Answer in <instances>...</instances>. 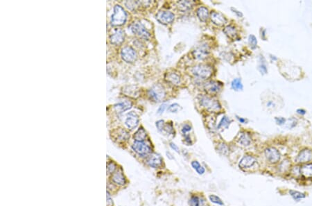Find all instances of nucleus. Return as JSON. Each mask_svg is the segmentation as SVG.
Returning <instances> with one entry per match:
<instances>
[{
    "mask_svg": "<svg viewBox=\"0 0 312 206\" xmlns=\"http://www.w3.org/2000/svg\"><path fill=\"white\" fill-rule=\"evenodd\" d=\"M127 19V13L121 6L116 5L112 15L111 24L113 26H122L125 24Z\"/></svg>",
    "mask_w": 312,
    "mask_h": 206,
    "instance_id": "obj_1",
    "label": "nucleus"
},
{
    "mask_svg": "<svg viewBox=\"0 0 312 206\" xmlns=\"http://www.w3.org/2000/svg\"><path fill=\"white\" fill-rule=\"evenodd\" d=\"M191 72L196 77L200 79H207L212 74V68L208 65L200 64L191 69Z\"/></svg>",
    "mask_w": 312,
    "mask_h": 206,
    "instance_id": "obj_2",
    "label": "nucleus"
},
{
    "mask_svg": "<svg viewBox=\"0 0 312 206\" xmlns=\"http://www.w3.org/2000/svg\"><path fill=\"white\" fill-rule=\"evenodd\" d=\"M201 104L207 110L217 112L221 110V105L217 100L207 96H203L201 99Z\"/></svg>",
    "mask_w": 312,
    "mask_h": 206,
    "instance_id": "obj_3",
    "label": "nucleus"
},
{
    "mask_svg": "<svg viewBox=\"0 0 312 206\" xmlns=\"http://www.w3.org/2000/svg\"><path fill=\"white\" fill-rule=\"evenodd\" d=\"M148 97L156 102L161 101L165 97V90L160 84H156L148 90Z\"/></svg>",
    "mask_w": 312,
    "mask_h": 206,
    "instance_id": "obj_4",
    "label": "nucleus"
},
{
    "mask_svg": "<svg viewBox=\"0 0 312 206\" xmlns=\"http://www.w3.org/2000/svg\"><path fill=\"white\" fill-rule=\"evenodd\" d=\"M130 29L132 32L135 34L136 36H139V38L148 40L150 38V33L145 28V27L140 22H135L130 26Z\"/></svg>",
    "mask_w": 312,
    "mask_h": 206,
    "instance_id": "obj_5",
    "label": "nucleus"
},
{
    "mask_svg": "<svg viewBox=\"0 0 312 206\" xmlns=\"http://www.w3.org/2000/svg\"><path fill=\"white\" fill-rule=\"evenodd\" d=\"M156 19L160 24H168L172 23L175 19V15L173 13L167 11H160L156 14Z\"/></svg>",
    "mask_w": 312,
    "mask_h": 206,
    "instance_id": "obj_6",
    "label": "nucleus"
},
{
    "mask_svg": "<svg viewBox=\"0 0 312 206\" xmlns=\"http://www.w3.org/2000/svg\"><path fill=\"white\" fill-rule=\"evenodd\" d=\"M122 58L124 61L132 63L137 60V56L136 51L130 46H126L122 49L121 52Z\"/></svg>",
    "mask_w": 312,
    "mask_h": 206,
    "instance_id": "obj_7",
    "label": "nucleus"
},
{
    "mask_svg": "<svg viewBox=\"0 0 312 206\" xmlns=\"http://www.w3.org/2000/svg\"><path fill=\"white\" fill-rule=\"evenodd\" d=\"M132 148L135 152L141 156H148L151 153V148L144 142L135 141L132 146Z\"/></svg>",
    "mask_w": 312,
    "mask_h": 206,
    "instance_id": "obj_8",
    "label": "nucleus"
},
{
    "mask_svg": "<svg viewBox=\"0 0 312 206\" xmlns=\"http://www.w3.org/2000/svg\"><path fill=\"white\" fill-rule=\"evenodd\" d=\"M210 53V48L206 44H202L197 47L193 51L194 58L198 60H203L206 58Z\"/></svg>",
    "mask_w": 312,
    "mask_h": 206,
    "instance_id": "obj_9",
    "label": "nucleus"
},
{
    "mask_svg": "<svg viewBox=\"0 0 312 206\" xmlns=\"http://www.w3.org/2000/svg\"><path fill=\"white\" fill-rule=\"evenodd\" d=\"M265 156L268 161L272 164H275V163L279 162L280 159V153H279V151L276 148L273 147H268L266 148Z\"/></svg>",
    "mask_w": 312,
    "mask_h": 206,
    "instance_id": "obj_10",
    "label": "nucleus"
},
{
    "mask_svg": "<svg viewBox=\"0 0 312 206\" xmlns=\"http://www.w3.org/2000/svg\"><path fill=\"white\" fill-rule=\"evenodd\" d=\"M257 160L251 156H245L243 157L239 163V167L242 170H247L253 167L257 164Z\"/></svg>",
    "mask_w": 312,
    "mask_h": 206,
    "instance_id": "obj_11",
    "label": "nucleus"
},
{
    "mask_svg": "<svg viewBox=\"0 0 312 206\" xmlns=\"http://www.w3.org/2000/svg\"><path fill=\"white\" fill-rule=\"evenodd\" d=\"M204 89L209 94H216L221 91V84H220L218 81H210L205 84Z\"/></svg>",
    "mask_w": 312,
    "mask_h": 206,
    "instance_id": "obj_12",
    "label": "nucleus"
},
{
    "mask_svg": "<svg viewBox=\"0 0 312 206\" xmlns=\"http://www.w3.org/2000/svg\"><path fill=\"white\" fill-rule=\"evenodd\" d=\"M125 124L129 129L132 130L137 127L139 124V117L134 112H130L128 114Z\"/></svg>",
    "mask_w": 312,
    "mask_h": 206,
    "instance_id": "obj_13",
    "label": "nucleus"
},
{
    "mask_svg": "<svg viewBox=\"0 0 312 206\" xmlns=\"http://www.w3.org/2000/svg\"><path fill=\"white\" fill-rule=\"evenodd\" d=\"M312 160V151L310 149H304L300 151L296 157L297 163H305Z\"/></svg>",
    "mask_w": 312,
    "mask_h": 206,
    "instance_id": "obj_14",
    "label": "nucleus"
},
{
    "mask_svg": "<svg viewBox=\"0 0 312 206\" xmlns=\"http://www.w3.org/2000/svg\"><path fill=\"white\" fill-rule=\"evenodd\" d=\"M211 20L214 24L219 26V27L224 25L227 22V19L222 13L215 12V11L211 13Z\"/></svg>",
    "mask_w": 312,
    "mask_h": 206,
    "instance_id": "obj_15",
    "label": "nucleus"
},
{
    "mask_svg": "<svg viewBox=\"0 0 312 206\" xmlns=\"http://www.w3.org/2000/svg\"><path fill=\"white\" fill-rule=\"evenodd\" d=\"M124 32L122 30H117L115 33L112 34L110 37V41L112 44L119 45L124 41Z\"/></svg>",
    "mask_w": 312,
    "mask_h": 206,
    "instance_id": "obj_16",
    "label": "nucleus"
},
{
    "mask_svg": "<svg viewBox=\"0 0 312 206\" xmlns=\"http://www.w3.org/2000/svg\"><path fill=\"white\" fill-rule=\"evenodd\" d=\"M147 163L151 167L157 168L159 167L160 166H161L162 163V159L161 158V156L158 155V154L154 153L150 156L149 158H148Z\"/></svg>",
    "mask_w": 312,
    "mask_h": 206,
    "instance_id": "obj_17",
    "label": "nucleus"
},
{
    "mask_svg": "<svg viewBox=\"0 0 312 206\" xmlns=\"http://www.w3.org/2000/svg\"><path fill=\"white\" fill-rule=\"evenodd\" d=\"M114 138L119 142L126 141L130 137V135L128 133L127 131L122 129V128H119V129L116 130L114 133Z\"/></svg>",
    "mask_w": 312,
    "mask_h": 206,
    "instance_id": "obj_18",
    "label": "nucleus"
},
{
    "mask_svg": "<svg viewBox=\"0 0 312 206\" xmlns=\"http://www.w3.org/2000/svg\"><path fill=\"white\" fill-rule=\"evenodd\" d=\"M196 14L200 20L202 22L207 21V19L209 18V15H210L208 9L204 6L199 7L198 9L196 10Z\"/></svg>",
    "mask_w": 312,
    "mask_h": 206,
    "instance_id": "obj_19",
    "label": "nucleus"
},
{
    "mask_svg": "<svg viewBox=\"0 0 312 206\" xmlns=\"http://www.w3.org/2000/svg\"><path fill=\"white\" fill-rule=\"evenodd\" d=\"M166 79L168 82L176 85H179L180 84V81H181L180 74H177L176 72H169L167 74Z\"/></svg>",
    "mask_w": 312,
    "mask_h": 206,
    "instance_id": "obj_20",
    "label": "nucleus"
},
{
    "mask_svg": "<svg viewBox=\"0 0 312 206\" xmlns=\"http://www.w3.org/2000/svg\"><path fill=\"white\" fill-rule=\"evenodd\" d=\"M131 106H132V103L129 101H124L116 104L114 105V108H115L117 112L122 113L130 109Z\"/></svg>",
    "mask_w": 312,
    "mask_h": 206,
    "instance_id": "obj_21",
    "label": "nucleus"
},
{
    "mask_svg": "<svg viewBox=\"0 0 312 206\" xmlns=\"http://www.w3.org/2000/svg\"><path fill=\"white\" fill-rule=\"evenodd\" d=\"M223 32L225 33V35L231 39H236L237 38V31L234 27L232 25H228L225 27L223 29Z\"/></svg>",
    "mask_w": 312,
    "mask_h": 206,
    "instance_id": "obj_22",
    "label": "nucleus"
},
{
    "mask_svg": "<svg viewBox=\"0 0 312 206\" xmlns=\"http://www.w3.org/2000/svg\"><path fill=\"white\" fill-rule=\"evenodd\" d=\"M112 180L114 183L119 185H124L126 183L125 177L121 171H117V172L114 173L113 177H112Z\"/></svg>",
    "mask_w": 312,
    "mask_h": 206,
    "instance_id": "obj_23",
    "label": "nucleus"
},
{
    "mask_svg": "<svg viewBox=\"0 0 312 206\" xmlns=\"http://www.w3.org/2000/svg\"><path fill=\"white\" fill-rule=\"evenodd\" d=\"M178 8L181 11H187L193 6V2L191 1H179L177 3Z\"/></svg>",
    "mask_w": 312,
    "mask_h": 206,
    "instance_id": "obj_24",
    "label": "nucleus"
},
{
    "mask_svg": "<svg viewBox=\"0 0 312 206\" xmlns=\"http://www.w3.org/2000/svg\"><path fill=\"white\" fill-rule=\"evenodd\" d=\"M300 173L306 178H312V164L303 165L300 168Z\"/></svg>",
    "mask_w": 312,
    "mask_h": 206,
    "instance_id": "obj_25",
    "label": "nucleus"
},
{
    "mask_svg": "<svg viewBox=\"0 0 312 206\" xmlns=\"http://www.w3.org/2000/svg\"><path fill=\"white\" fill-rule=\"evenodd\" d=\"M147 137V133L142 127L139 128L134 135V139L136 142H144Z\"/></svg>",
    "mask_w": 312,
    "mask_h": 206,
    "instance_id": "obj_26",
    "label": "nucleus"
},
{
    "mask_svg": "<svg viewBox=\"0 0 312 206\" xmlns=\"http://www.w3.org/2000/svg\"><path fill=\"white\" fill-rule=\"evenodd\" d=\"M238 142L241 144L242 146H248L250 145L251 142V139L247 133H241L239 135L238 137Z\"/></svg>",
    "mask_w": 312,
    "mask_h": 206,
    "instance_id": "obj_27",
    "label": "nucleus"
},
{
    "mask_svg": "<svg viewBox=\"0 0 312 206\" xmlns=\"http://www.w3.org/2000/svg\"><path fill=\"white\" fill-rule=\"evenodd\" d=\"M288 193H289V194L292 198H293L295 201H299L300 200L305 198V194L304 193L300 192V191H298L291 190L288 191Z\"/></svg>",
    "mask_w": 312,
    "mask_h": 206,
    "instance_id": "obj_28",
    "label": "nucleus"
},
{
    "mask_svg": "<svg viewBox=\"0 0 312 206\" xmlns=\"http://www.w3.org/2000/svg\"><path fill=\"white\" fill-rule=\"evenodd\" d=\"M232 88L235 91H240L243 90V84L240 79H234L231 84Z\"/></svg>",
    "mask_w": 312,
    "mask_h": 206,
    "instance_id": "obj_29",
    "label": "nucleus"
},
{
    "mask_svg": "<svg viewBox=\"0 0 312 206\" xmlns=\"http://www.w3.org/2000/svg\"><path fill=\"white\" fill-rule=\"evenodd\" d=\"M231 122H232V120L229 118V117H226V116L223 117V118L221 119V120L219 122L218 127H217V128H218V129H220V128H228L229 126H230Z\"/></svg>",
    "mask_w": 312,
    "mask_h": 206,
    "instance_id": "obj_30",
    "label": "nucleus"
},
{
    "mask_svg": "<svg viewBox=\"0 0 312 206\" xmlns=\"http://www.w3.org/2000/svg\"><path fill=\"white\" fill-rule=\"evenodd\" d=\"M209 199H210V201L212 203H214V204H218L219 205H224V204H223V202L222 200L221 199H220L219 196H217L216 195H210V196H209Z\"/></svg>",
    "mask_w": 312,
    "mask_h": 206,
    "instance_id": "obj_31",
    "label": "nucleus"
},
{
    "mask_svg": "<svg viewBox=\"0 0 312 206\" xmlns=\"http://www.w3.org/2000/svg\"><path fill=\"white\" fill-rule=\"evenodd\" d=\"M248 42L252 49H255L257 47V41L255 38V36L253 35H250L248 38Z\"/></svg>",
    "mask_w": 312,
    "mask_h": 206,
    "instance_id": "obj_32",
    "label": "nucleus"
},
{
    "mask_svg": "<svg viewBox=\"0 0 312 206\" xmlns=\"http://www.w3.org/2000/svg\"><path fill=\"white\" fill-rule=\"evenodd\" d=\"M180 105L178 104H171L169 107L168 108V112L169 113H177L178 112L180 109Z\"/></svg>",
    "mask_w": 312,
    "mask_h": 206,
    "instance_id": "obj_33",
    "label": "nucleus"
},
{
    "mask_svg": "<svg viewBox=\"0 0 312 206\" xmlns=\"http://www.w3.org/2000/svg\"><path fill=\"white\" fill-rule=\"evenodd\" d=\"M190 206H199L200 205V200L198 196H192L190 199Z\"/></svg>",
    "mask_w": 312,
    "mask_h": 206,
    "instance_id": "obj_34",
    "label": "nucleus"
},
{
    "mask_svg": "<svg viewBox=\"0 0 312 206\" xmlns=\"http://www.w3.org/2000/svg\"><path fill=\"white\" fill-rule=\"evenodd\" d=\"M219 151L221 154H223V155H226L228 152V148L227 147V145L225 144H220V146L219 147Z\"/></svg>",
    "mask_w": 312,
    "mask_h": 206,
    "instance_id": "obj_35",
    "label": "nucleus"
},
{
    "mask_svg": "<svg viewBox=\"0 0 312 206\" xmlns=\"http://www.w3.org/2000/svg\"><path fill=\"white\" fill-rule=\"evenodd\" d=\"M131 88H132V86L128 87V90H126V91L127 92L126 94H128V96H130V97H131V92H133V94H134L135 95V96H138V95H137V94H138L139 91H138V90H135L136 87H135V86H134V88H133V89H131Z\"/></svg>",
    "mask_w": 312,
    "mask_h": 206,
    "instance_id": "obj_36",
    "label": "nucleus"
},
{
    "mask_svg": "<svg viewBox=\"0 0 312 206\" xmlns=\"http://www.w3.org/2000/svg\"><path fill=\"white\" fill-rule=\"evenodd\" d=\"M156 127L157 128V129H158L160 131L164 129L165 127V124L164 120H159V121L156 122Z\"/></svg>",
    "mask_w": 312,
    "mask_h": 206,
    "instance_id": "obj_37",
    "label": "nucleus"
},
{
    "mask_svg": "<svg viewBox=\"0 0 312 206\" xmlns=\"http://www.w3.org/2000/svg\"><path fill=\"white\" fill-rule=\"evenodd\" d=\"M116 169V165L114 162H111L108 165V171L109 173H113Z\"/></svg>",
    "mask_w": 312,
    "mask_h": 206,
    "instance_id": "obj_38",
    "label": "nucleus"
},
{
    "mask_svg": "<svg viewBox=\"0 0 312 206\" xmlns=\"http://www.w3.org/2000/svg\"><path fill=\"white\" fill-rule=\"evenodd\" d=\"M165 129L168 133H173V127L172 124H168L167 125H165Z\"/></svg>",
    "mask_w": 312,
    "mask_h": 206,
    "instance_id": "obj_39",
    "label": "nucleus"
},
{
    "mask_svg": "<svg viewBox=\"0 0 312 206\" xmlns=\"http://www.w3.org/2000/svg\"><path fill=\"white\" fill-rule=\"evenodd\" d=\"M167 106H168V105L167 104H163L162 105H160V108H158V110H157V113L159 114L163 113H164V111L165 110L166 108H167Z\"/></svg>",
    "mask_w": 312,
    "mask_h": 206,
    "instance_id": "obj_40",
    "label": "nucleus"
},
{
    "mask_svg": "<svg viewBox=\"0 0 312 206\" xmlns=\"http://www.w3.org/2000/svg\"><path fill=\"white\" fill-rule=\"evenodd\" d=\"M259 70L260 71V72L262 74H267V66H266L264 63H261V65H259Z\"/></svg>",
    "mask_w": 312,
    "mask_h": 206,
    "instance_id": "obj_41",
    "label": "nucleus"
},
{
    "mask_svg": "<svg viewBox=\"0 0 312 206\" xmlns=\"http://www.w3.org/2000/svg\"><path fill=\"white\" fill-rule=\"evenodd\" d=\"M276 122L277 124L282 125L285 123L286 119L284 117H276Z\"/></svg>",
    "mask_w": 312,
    "mask_h": 206,
    "instance_id": "obj_42",
    "label": "nucleus"
},
{
    "mask_svg": "<svg viewBox=\"0 0 312 206\" xmlns=\"http://www.w3.org/2000/svg\"><path fill=\"white\" fill-rule=\"evenodd\" d=\"M191 130V127H190V126L188 125V124H185V125L183 126L182 132V133L186 134V133L189 132V131H190Z\"/></svg>",
    "mask_w": 312,
    "mask_h": 206,
    "instance_id": "obj_43",
    "label": "nucleus"
},
{
    "mask_svg": "<svg viewBox=\"0 0 312 206\" xmlns=\"http://www.w3.org/2000/svg\"><path fill=\"white\" fill-rule=\"evenodd\" d=\"M191 166H192V167L195 170H196L197 169H199L200 167H201V165H200V163L198 161H193L192 162H191Z\"/></svg>",
    "mask_w": 312,
    "mask_h": 206,
    "instance_id": "obj_44",
    "label": "nucleus"
},
{
    "mask_svg": "<svg viewBox=\"0 0 312 206\" xmlns=\"http://www.w3.org/2000/svg\"><path fill=\"white\" fill-rule=\"evenodd\" d=\"M170 147H171V148H172V149H173V151H176L177 153H180V149H179V148L178 147V146L176 145L175 144H174V143H173V142H171V143H170Z\"/></svg>",
    "mask_w": 312,
    "mask_h": 206,
    "instance_id": "obj_45",
    "label": "nucleus"
},
{
    "mask_svg": "<svg viewBox=\"0 0 312 206\" xmlns=\"http://www.w3.org/2000/svg\"><path fill=\"white\" fill-rule=\"evenodd\" d=\"M196 171L197 173H198L199 174H200V175H202V174H203L205 173V170L204 167H203L202 166H201V167H200L199 169H197V170Z\"/></svg>",
    "mask_w": 312,
    "mask_h": 206,
    "instance_id": "obj_46",
    "label": "nucleus"
},
{
    "mask_svg": "<svg viewBox=\"0 0 312 206\" xmlns=\"http://www.w3.org/2000/svg\"><path fill=\"white\" fill-rule=\"evenodd\" d=\"M185 142L187 143V144H189V145H191V144H192V142H191V140L190 137L189 136V135L185 136Z\"/></svg>",
    "mask_w": 312,
    "mask_h": 206,
    "instance_id": "obj_47",
    "label": "nucleus"
},
{
    "mask_svg": "<svg viewBox=\"0 0 312 206\" xmlns=\"http://www.w3.org/2000/svg\"><path fill=\"white\" fill-rule=\"evenodd\" d=\"M237 118L240 122V123H242V124H246V123L247 122V120L244 118H242V117H239L238 116H237Z\"/></svg>",
    "mask_w": 312,
    "mask_h": 206,
    "instance_id": "obj_48",
    "label": "nucleus"
},
{
    "mask_svg": "<svg viewBox=\"0 0 312 206\" xmlns=\"http://www.w3.org/2000/svg\"><path fill=\"white\" fill-rule=\"evenodd\" d=\"M107 204L108 206H110L112 204H113V201H112V199H110V197L108 194V196H107Z\"/></svg>",
    "mask_w": 312,
    "mask_h": 206,
    "instance_id": "obj_49",
    "label": "nucleus"
},
{
    "mask_svg": "<svg viewBox=\"0 0 312 206\" xmlns=\"http://www.w3.org/2000/svg\"><path fill=\"white\" fill-rule=\"evenodd\" d=\"M231 9H232V10H233V11H234V13H235L237 14V15H238L239 17H242V16H243V15H242V13H241V12H239V11H237V10L235 9V8H231Z\"/></svg>",
    "mask_w": 312,
    "mask_h": 206,
    "instance_id": "obj_50",
    "label": "nucleus"
},
{
    "mask_svg": "<svg viewBox=\"0 0 312 206\" xmlns=\"http://www.w3.org/2000/svg\"><path fill=\"white\" fill-rule=\"evenodd\" d=\"M297 113L300 114H302V115H303V114H306V111L303 109H297Z\"/></svg>",
    "mask_w": 312,
    "mask_h": 206,
    "instance_id": "obj_51",
    "label": "nucleus"
},
{
    "mask_svg": "<svg viewBox=\"0 0 312 206\" xmlns=\"http://www.w3.org/2000/svg\"><path fill=\"white\" fill-rule=\"evenodd\" d=\"M273 105H274V104H273V101H268V102L267 103V106H268V107L273 106Z\"/></svg>",
    "mask_w": 312,
    "mask_h": 206,
    "instance_id": "obj_52",
    "label": "nucleus"
},
{
    "mask_svg": "<svg viewBox=\"0 0 312 206\" xmlns=\"http://www.w3.org/2000/svg\"><path fill=\"white\" fill-rule=\"evenodd\" d=\"M206 206H208V205H206Z\"/></svg>",
    "mask_w": 312,
    "mask_h": 206,
    "instance_id": "obj_53",
    "label": "nucleus"
}]
</instances>
